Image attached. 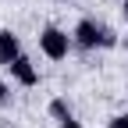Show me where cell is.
Listing matches in <instances>:
<instances>
[{
  "instance_id": "cell-1",
  "label": "cell",
  "mask_w": 128,
  "mask_h": 128,
  "mask_svg": "<svg viewBox=\"0 0 128 128\" xmlns=\"http://www.w3.org/2000/svg\"><path fill=\"white\" fill-rule=\"evenodd\" d=\"M71 46H75V39L64 28H57V25H46L39 32V50H43V57H50V60H64L71 54Z\"/></svg>"
},
{
  "instance_id": "cell-2",
  "label": "cell",
  "mask_w": 128,
  "mask_h": 128,
  "mask_svg": "<svg viewBox=\"0 0 128 128\" xmlns=\"http://www.w3.org/2000/svg\"><path fill=\"white\" fill-rule=\"evenodd\" d=\"M71 39H75V46H82V50H96V46H103V25H96L92 18H82L75 25Z\"/></svg>"
},
{
  "instance_id": "cell-3",
  "label": "cell",
  "mask_w": 128,
  "mask_h": 128,
  "mask_svg": "<svg viewBox=\"0 0 128 128\" xmlns=\"http://www.w3.org/2000/svg\"><path fill=\"white\" fill-rule=\"evenodd\" d=\"M18 57H22V39L14 36L11 28H0V64H7V68H11Z\"/></svg>"
},
{
  "instance_id": "cell-4",
  "label": "cell",
  "mask_w": 128,
  "mask_h": 128,
  "mask_svg": "<svg viewBox=\"0 0 128 128\" xmlns=\"http://www.w3.org/2000/svg\"><path fill=\"white\" fill-rule=\"evenodd\" d=\"M11 78H14L18 86H36V82H39V68H36V64H32V60L22 54L18 60L11 64Z\"/></svg>"
},
{
  "instance_id": "cell-5",
  "label": "cell",
  "mask_w": 128,
  "mask_h": 128,
  "mask_svg": "<svg viewBox=\"0 0 128 128\" xmlns=\"http://www.w3.org/2000/svg\"><path fill=\"white\" fill-rule=\"evenodd\" d=\"M50 118H57V121H68L71 118V107H68V100H50Z\"/></svg>"
},
{
  "instance_id": "cell-6",
  "label": "cell",
  "mask_w": 128,
  "mask_h": 128,
  "mask_svg": "<svg viewBox=\"0 0 128 128\" xmlns=\"http://www.w3.org/2000/svg\"><path fill=\"white\" fill-rule=\"evenodd\" d=\"M110 46H118V36L114 28H103V50H110Z\"/></svg>"
},
{
  "instance_id": "cell-7",
  "label": "cell",
  "mask_w": 128,
  "mask_h": 128,
  "mask_svg": "<svg viewBox=\"0 0 128 128\" xmlns=\"http://www.w3.org/2000/svg\"><path fill=\"white\" fill-rule=\"evenodd\" d=\"M107 128H128V114H114Z\"/></svg>"
},
{
  "instance_id": "cell-8",
  "label": "cell",
  "mask_w": 128,
  "mask_h": 128,
  "mask_svg": "<svg viewBox=\"0 0 128 128\" xmlns=\"http://www.w3.org/2000/svg\"><path fill=\"white\" fill-rule=\"evenodd\" d=\"M11 103V89H7V82L0 78V107H7Z\"/></svg>"
},
{
  "instance_id": "cell-9",
  "label": "cell",
  "mask_w": 128,
  "mask_h": 128,
  "mask_svg": "<svg viewBox=\"0 0 128 128\" xmlns=\"http://www.w3.org/2000/svg\"><path fill=\"white\" fill-rule=\"evenodd\" d=\"M60 128H82V124H78L75 118H68V121H60Z\"/></svg>"
},
{
  "instance_id": "cell-10",
  "label": "cell",
  "mask_w": 128,
  "mask_h": 128,
  "mask_svg": "<svg viewBox=\"0 0 128 128\" xmlns=\"http://www.w3.org/2000/svg\"><path fill=\"white\" fill-rule=\"evenodd\" d=\"M121 14H124V25H128V0H124V4H121Z\"/></svg>"
}]
</instances>
